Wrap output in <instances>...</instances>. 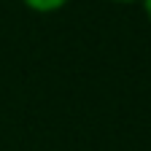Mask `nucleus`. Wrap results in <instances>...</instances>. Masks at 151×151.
<instances>
[{
  "label": "nucleus",
  "instance_id": "nucleus-1",
  "mask_svg": "<svg viewBox=\"0 0 151 151\" xmlns=\"http://www.w3.org/2000/svg\"><path fill=\"white\" fill-rule=\"evenodd\" d=\"M24 3H27L30 8H38V11H54V8L65 6L68 0H24Z\"/></svg>",
  "mask_w": 151,
  "mask_h": 151
},
{
  "label": "nucleus",
  "instance_id": "nucleus-3",
  "mask_svg": "<svg viewBox=\"0 0 151 151\" xmlns=\"http://www.w3.org/2000/svg\"><path fill=\"white\" fill-rule=\"evenodd\" d=\"M116 3H132V0H116Z\"/></svg>",
  "mask_w": 151,
  "mask_h": 151
},
{
  "label": "nucleus",
  "instance_id": "nucleus-2",
  "mask_svg": "<svg viewBox=\"0 0 151 151\" xmlns=\"http://www.w3.org/2000/svg\"><path fill=\"white\" fill-rule=\"evenodd\" d=\"M146 8H148V16H151V0H146Z\"/></svg>",
  "mask_w": 151,
  "mask_h": 151
}]
</instances>
